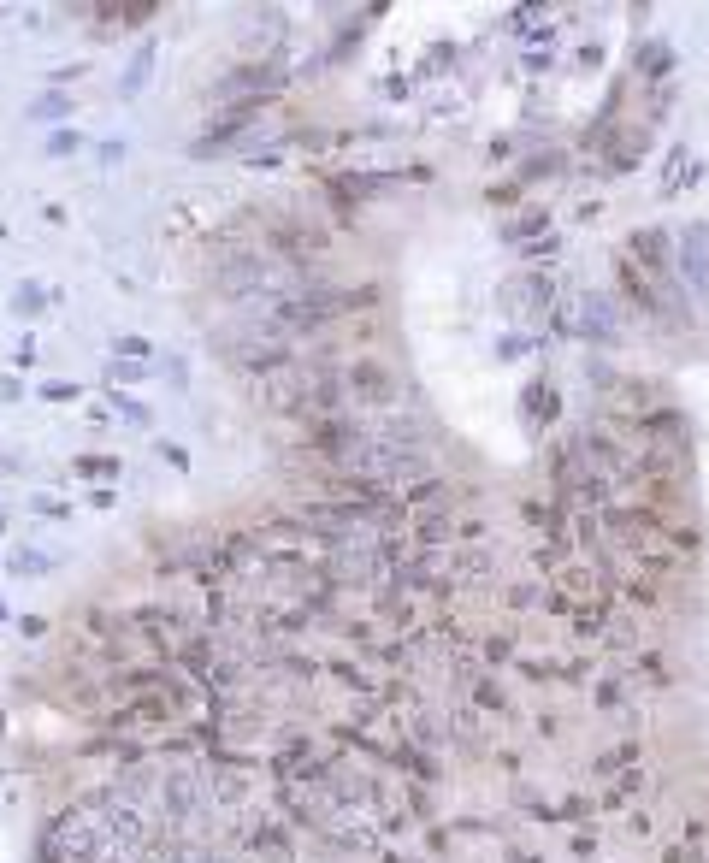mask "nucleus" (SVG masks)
Returning <instances> with one entry per match:
<instances>
[{
    "label": "nucleus",
    "mask_w": 709,
    "mask_h": 863,
    "mask_svg": "<svg viewBox=\"0 0 709 863\" xmlns=\"http://www.w3.org/2000/svg\"><path fill=\"white\" fill-rule=\"evenodd\" d=\"M272 89H284L278 60H266V66H237L231 77H219L207 95H213L219 107H260V95H272Z\"/></svg>",
    "instance_id": "obj_1"
},
{
    "label": "nucleus",
    "mask_w": 709,
    "mask_h": 863,
    "mask_svg": "<svg viewBox=\"0 0 709 863\" xmlns=\"http://www.w3.org/2000/svg\"><path fill=\"white\" fill-rule=\"evenodd\" d=\"M343 391L355 402H367V408H390V402H396V379H390L379 361H355V367L343 373Z\"/></svg>",
    "instance_id": "obj_2"
},
{
    "label": "nucleus",
    "mask_w": 709,
    "mask_h": 863,
    "mask_svg": "<svg viewBox=\"0 0 709 863\" xmlns=\"http://www.w3.org/2000/svg\"><path fill=\"white\" fill-rule=\"evenodd\" d=\"M48 302H54V296H48V284H36V278H24V284L12 290V314H18V320H36V314H48Z\"/></svg>",
    "instance_id": "obj_3"
},
{
    "label": "nucleus",
    "mask_w": 709,
    "mask_h": 863,
    "mask_svg": "<svg viewBox=\"0 0 709 863\" xmlns=\"http://www.w3.org/2000/svg\"><path fill=\"white\" fill-rule=\"evenodd\" d=\"M24 119H36V125H54V119H71V95H60V89L36 95V101L24 107Z\"/></svg>",
    "instance_id": "obj_4"
},
{
    "label": "nucleus",
    "mask_w": 709,
    "mask_h": 863,
    "mask_svg": "<svg viewBox=\"0 0 709 863\" xmlns=\"http://www.w3.org/2000/svg\"><path fill=\"white\" fill-rule=\"evenodd\" d=\"M148 71H154V42H142L136 54H130V66H125V77H119V95H136L142 83H148Z\"/></svg>",
    "instance_id": "obj_5"
},
{
    "label": "nucleus",
    "mask_w": 709,
    "mask_h": 863,
    "mask_svg": "<svg viewBox=\"0 0 709 863\" xmlns=\"http://www.w3.org/2000/svg\"><path fill=\"white\" fill-rule=\"evenodd\" d=\"M48 568H54V556H42V550H12L6 556V574H18V580L24 574H48Z\"/></svg>",
    "instance_id": "obj_6"
},
{
    "label": "nucleus",
    "mask_w": 709,
    "mask_h": 863,
    "mask_svg": "<svg viewBox=\"0 0 709 863\" xmlns=\"http://www.w3.org/2000/svg\"><path fill=\"white\" fill-rule=\"evenodd\" d=\"M154 12H160L154 0H130V6H101V18H119L125 30H136V24H142V18H154Z\"/></svg>",
    "instance_id": "obj_7"
},
{
    "label": "nucleus",
    "mask_w": 709,
    "mask_h": 863,
    "mask_svg": "<svg viewBox=\"0 0 709 863\" xmlns=\"http://www.w3.org/2000/svg\"><path fill=\"white\" fill-rule=\"evenodd\" d=\"M113 355H119V361H136V367H148L154 343H148V337H119V343H113Z\"/></svg>",
    "instance_id": "obj_8"
},
{
    "label": "nucleus",
    "mask_w": 709,
    "mask_h": 863,
    "mask_svg": "<svg viewBox=\"0 0 709 863\" xmlns=\"http://www.w3.org/2000/svg\"><path fill=\"white\" fill-rule=\"evenodd\" d=\"M77 473L83 479H107V473H119V456H77Z\"/></svg>",
    "instance_id": "obj_9"
},
{
    "label": "nucleus",
    "mask_w": 709,
    "mask_h": 863,
    "mask_svg": "<svg viewBox=\"0 0 709 863\" xmlns=\"http://www.w3.org/2000/svg\"><path fill=\"white\" fill-rule=\"evenodd\" d=\"M142 373H148V367H136V361H119V355L107 361V379H113V385H136Z\"/></svg>",
    "instance_id": "obj_10"
},
{
    "label": "nucleus",
    "mask_w": 709,
    "mask_h": 863,
    "mask_svg": "<svg viewBox=\"0 0 709 863\" xmlns=\"http://www.w3.org/2000/svg\"><path fill=\"white\" fill-rule=\"evenodd\" d=\"M42 397L48 402H77V385H60V379H54V385H42Z\"/></svg>",
    "instance_id": "obj_11"
},
{
    "label": "nucleus",
    "mask_w": 709,
    "mask_h": 863,
    "mask_svg": "<svg viewBox=\"0 0 709 863\" xmlns=\"http://www.w3.org/2000/svg\"><path fill=\"white\" fill-rule=\"evenodd\" d=\"M119 414L136 420V426H148V408H142V402H130V397H119Z\"/></svg>",
    "instance_id": "obj_12"
},
{
    "label": "nucleus",
    "mask_w": 709,
    "mask_h": 863,
    "mask_svg": "<svg viewBox=\"0 0 709 863\" xmlns=\"http://www.w3.org/2000/svg\"><path fill=\"white\" fill-rule=\"evenodd\" d=\"M36 515H48V521H60V515H71L65 503H54V497H36Z\"/></svg>",
    "instance_id": "obj_13"
},
{
    "label": "nucleus",
    "mask_w": 709,
    "mask_h": 863,
    "mask_svg": "<svg viewBox=\"0 0 709 863\" xmlns=\"http://www.w3.org/2000/svg\"><path fill=\"white\" fill-rule=\"evenodd\" d=\"M160 456H166L172 467H190V450H184V444H160Z\"/></svg>",
    "instance_id": "obj_14"
},
{
    "label": "nucleus",
    "mask_w": 709,
    "mask_h": 863,
    "mask_svg": "<svg viewBox=\"0 0 709 863\" xmlns=\"http://www.w3.org/2000/svg\"><path fill=\"white\" fill-rule=\"evenodd\" d=\"M48 148H54V154H77V131H60Z\"/></svg>",
    "instance_id": "obj_15"
},
{
    "label": "nucleus",
    "mask_w": 709,
    "mask_h": 863,
    "mask_svg": "<svg viewBox=\"0 0 709 863\" xmlns=\"http://www.w3.org/2000/svg\"><path fill=\"white\" fill-rule=\"evenodd\" d=\"M0 621H6V603H0Z\"/></svg>",
    "instance_id": "obj_16"
},
{
    "label": "nucleus",
    "mask_w": 709,
    "mask_h": 863,
    "mask_svg": "<svg viewBox=\"0 0 709 863\" xmlns=\"http://www.w3.org/2000/svg\"><path fill=\"white\" fill-rule=\"evenodd\" d=\"M0 527H6V515H0Z\"/></svg>",
    "instance_id": "obj_17"
}]
</instances>
